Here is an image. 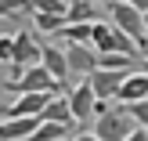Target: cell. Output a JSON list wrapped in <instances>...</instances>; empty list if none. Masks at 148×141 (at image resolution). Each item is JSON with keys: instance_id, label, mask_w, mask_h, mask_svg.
Returning a JSON list of instances; mask_svg holds the SVG:
<instances>
[{"instance_id": "1", "label": "cell", "mask_w": 148, "mask_h": 141, "mask_svg": "<svg viewBox=\"0 0 148 141\" xmlns=\"http://www.w3.org/2000/svg\"><path fill=\"white\" fill-rule=\"evenodd\" d=\"M7 91H14V94H69V87L58 83L43 65H29L25 72L7 80Z\"/></svg>"}, {"instance_id": "2", "label": "cell", "mask_w": 148, "mask_h": 141, "mask_svg": "<svg viewBox=\"0 0 148 141\" xmlns=\"http://www.w3.org/2000/svg\"><path fill=\"white\" fill-rule=\"evenodd\" d=\"M134 130H137V123L130 120L127 105H116V109H108V112L94 116V130H90V134L98 141H127Z\"/></svg>"}, {"instance_id": "3", "label": "cell", "mask_w": 148, "mask_h": 141, "mask_svg": "<svg viewBox=\"0 0 148 141\" xmlns=\"http://www.w3.org/2000/svg\"><path fill=\"white\" fill-rule=\"evenodd\" d=\"M108 14H112V25L119 29L123 36H130L137 47H145V43H148V33H145V14H141V11H134V7H130V4H123V0H112V4H108Z\"/></svg>"}, {"instance_id": "4", "label": "cell", "mask_w": 148, "mask_h": 141, "mask_svg": "<svg viewBox=\"0 0 148 141\" xmlns=\"http://www.w3.org/2000/svg\"><path fill=\"white\" fill-rule=\"evenodd\" d=\"M40 51H43V43L36 40L29 29H18V33H14V58H11L14 76H18V72H25L29 65H40Z\"/></svg>"}, {"instance_id": "5", "label": "cell", "mask_w": 148, "mask_h": 141, "mask_svg": "<svg viewBox=\"0 0 148 141\" xmlns=\"http://www.w3.org/2000/svg\"><path fill=\"white\" fill-rule=\"evenodd\" d=\"M65 101H69L72 120H76V123H90V120H94V105H98V98H94V91H90L87 80H79L76 87H69Z\"/></svg>"}, {"instance_id": "6", "label": "cell", "mask_w": 148, "mask_h": 141, "mask_svg": "<svg viewBox=\"0 0 148 141\" xmlns=\"http://www.w3.org/2000/svg\"><path fill=\"white\" fill-rule=\"evenodd\" d=\"M51 98H54V94H18V98L4 109V120H33V116H40L43 109H47Z\"/></svg>"}, {"instance_id": "7", "label": "cell", "mask_w": 148, "mask_h": 141, "mask_svg": "<svg viewBox=\"0 0 148 141\" xmlns=\"http://www.w3.org/2000/svg\"><path fill=\"white\" fill-rule=\"evenodd\" d=\"M123 80H127V72H112V69H94L90 76H87V83H90L94 98L98 101H112L116 94H119Z\"/></svg>"}, {"instance_id": "8", "label": "cell", "mask_w": 148, "mask_h": 141, "mask_svg": "<svg viewBox=\"0 0 148 141\" xmlns=\"http://www.w3.org/2000/svg\"><path fill=\"white\" fill-rule=\"evenodd\" d=\"M65 62H69V72L76 76H90L98 69V51L90 43H65Z\"/></svg>"}, {"instance_id": "9", "label": "cell", "mask_w": 148, "mask_h": 141, "mask_svg": "<svg viewBox=\"0 0 148 141\" xmlns=\"http://www.w3.org/2000/svg\"><path fill=\"white\" fill-rule=\"evenodd\" d=\"M116 101L119 105H134V101H148V72H130L127 80H123L119 94H116Z\"/></svg>"}, {"instance_id": "10", "label": "cell", "mask_w": 148, "mask_h": 141, "mask_svg": "<svg viewBox=\"0 0 148 141\" xmlns=\"http://www.w3.org/2000/svg\"><path fill=\"white\" fill-rule=\"evenodd\" d=\"M40 65L58 80V83H65V80L72 76V72H69V62H65V51H62V47H51V43L40 51Z\"/></svg>"}, {"instance_id": "11", "label": "cell", "mask_w": 148, "mask_h": 141, "mask_svg": "<svg viewBox=\"0 0 148 141\" xmlns=\"http://www.w3.org/2000/svg\"><path fill=\"white\" fill-rule=\"evenodd\" d=\"M40 120L43 123H58V127H72V109H69V101H65V94H54V98L47 101V109L40 112Z\"/></svg>"}, {"instance_id": "12", "label": "cell", "mask_w": 148, "mask_h": 141, "mask_svg": "<svg viewBox=\"0 0 148 141\" xmlns=\"http://www.w3.org/2000/svg\"><path fill=\"white\" fill-rule=\"evenodd\" d=\"M36 127H40V116H33V120H4L0 123V141H25Z\"/></svg>"}, {"instance_id": "13", "label": "cell", "mask_w": 148, "mask_h": 141, "mask_svg": "<svg viewBox=\"0 0 148 141\" xmlns=\"http://www.w3.org/2000/svg\"><path fill=\"white\" fill-rule=\"evenodd\" d=\"M101 18V7L94 0H72L69 11H65V22L69 25H83V22H98Z\"/></svg>"}, {"instance_id": "14", "label": "cell", "mask_w": 148, "mask_h": 141, "mask_svg": "<svg viewBox=\"0 0 148 141\" xmlns=\"http://www.w3.org/2000/svg\"><path fill=\"white\" fill-rule=\"evenodd\" d=\"M98 69H112V72H137V58L127 54H98Z\"/></svg>"}, {"instance_id": "15", "label": "cell", "mask_w": 148, "mask_h": 141, "mask_svg": "<svg viewBox=\"0 0 148 141\" xmlns=\"http://www.w3.org/2000/svg\"><path fill=\"white\" fill-rule=\"evenodd\" d=\"M58 36H62L65 43H90V22H83V25H69V22H65Z\"/></svg>"}, {"instance_id": "16", "label": "cell", "mask_w": 148, "mask_h": 141, "mask_svg": "<svg viewBox=\"0 0 148 141\" xmlns=\"http://www.w3.org/2000/svg\"><path fill=\"white\" fill-rule=\"evenodd\" d=\"M33 22H36V33H47V36H58L65 25L62 14H33Z\"/></svg>"}, {"instance_id": "17", "label": "cell", "mask_w": 148, "mask_h": 141, "mask_svg": "<svg viewBox=\"0 0 148 141\" xmlns=\"http://www.w3.org/2000/svg\"><path fill=\"white\" fill-rule=\"evenodd\" d=\"M29 11L33 14H62L65 18L69 4H65V0H29Z\"/></svg>"}, {"instance_id": "18", "label": "cell", "mask_w": 148, "mask_h": 141, "mask_svg": "<svg viewBox=\"0 0 148 141\" xmlns=\"http://www.w3.org/2000/svg\"><path fill=\"white\" fill-rule=\"evenodd\" d=\"M29 11V0H0V18H18Z\"/></svg>"}, {"instance_id": "19", "label": "cell", "mask_w": 148, "mask_h": 141, "mask_svg": "<svg viewBox=\"0 0 148 141\" xmlns=\"http://www.w3.org/2000/svg\"><path fill=\"white\" fill-rule=\"evenodd\" d=\"M127 112L141 130H148V101H134V105H127Z\"/></svg>"}, {"instance_id": "20", "label": "cell", "mask_w": 148, "mask_h": 141, "mask_svg": "<svg viewBox=\"0 0 148 141\" xmlns=\"http://www.w3.org/2000/svg\"><path fill=\"white\" fill-rule=\"evenodd\" d=\"M11 58H14V36H0V62L11 65Z\"/></svg>"}, {"instance_id": "21", "label": "cell", "mask_w": 148, "mask_h": 141, "mask_svg": "<svg viewBox=\"0 0 148 141\" xmlns=\"http://www.w3.org/2000/svg\"><path fill=\"white\" fill-rule=\"evenodd\" d=\"M123 4H130V7H134V11H141V14L148 11V0H123Z\"/></svg>"}, {"instance_id": "22", "label": "cell", "mask_w": 148, "mask_h": 141, "mask_svg": "<svg viewBox=\"0 0 148 141\" xmlns=\"http://www.w3.org/2000/svg\"><path fill=\"white\" fill-rule=\"evenodd\" d=\"M127 141H148V130H141V127H137V130H134V134H130Z\"/></svg>"}, {"instance_id": "23", "label": "cell", "mask_w": 148, "mask_h": 141, "mask_svg": "<svg viewBox=\"0 0 148 141\" xmlns=\"http://www.w3.org/2000/svg\"><path fill=\"white\" fill-rule=\"evenodd\" d=\"M69 141H98V138H94L90 130H83V134H76V138H69Z\"/></svg>"}, {"instance_id": "24", "label": "cell", "mask_w": 148, "mask_h": 141, "mask_svg": "<svg viewBox=\"0 0 148 141\" xmlns=\"http://www.w3.org/2000/svg\"><path fill=\"white\" fill-rule=\"evenodd\" d=\"M4 91H7V80H0V101H4Z\"/></svg>"}, {"instance_id": "25", "label": "cell", "mask_w": 148, "mask_h": 141, "mask_svg": "<svg viewBox=\"0 0 148 141\" xmlns=\"http://www.w3.org/2000/svg\"><path fill=\"white\" fill-rule=\"evenodd\" d=\"M141 58H145V62H148V43H145V47H141Z\"/></svg>"}, {"instance_id": "26", "label": "cell", "mask_w": 148, "mask_h": 141, "mask_svg": "<svg viewBox=\"0 0 148 141\" xmlns=\"http://www.w3.org/2000/svg\"><path fill=\"white\" fill-rule=\"evenodd\" d=\"M94 4H98V7H101V4H112V0H94Z\"/></svg>"}, {"instance_id": "27", "label": "cell", "mask_w": 148, "mask_h": 141, "mask_svg": "<svg viewBox=\"0 0 148 141\" xmlns=\"http://www.w3.org/2000/svg\"><path fill=\"white\" fill-rule=\"evenodd\" d=\"M145 33H148V11H145Z\"/></svg>"}, {"instance_id": "28", "label": "cell", "mask_w": 148, "mask_h": 141, "mask_svg": "<svg viewBox=\"0 0 148 141\" xmlns=\"http://www.w3.org/2000/svg\"><path fill=\"white\" fill-rule=\"evenodd\" d=\"M0 123H4V105H0Z\"/></svg>"}, {"instance_id": "29", "label": "cell", "mask_w": 148, "mask_h": 141, "mask_svg": "<svg viewBox=\"0 0 148 141\" xmlns=\"http://www.w3.org/2000/svg\"><path fill=\"white\" fill-rule=\"evenodd\" d=\"M62 141H69V138H62Z\"/></svg>"}]
</instances>
